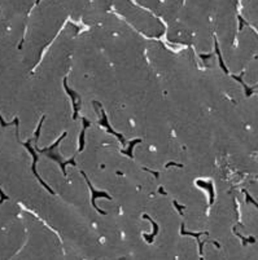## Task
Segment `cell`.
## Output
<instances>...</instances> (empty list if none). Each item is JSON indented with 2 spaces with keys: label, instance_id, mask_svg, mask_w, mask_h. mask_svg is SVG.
I'll return each instance as SVG.
<instances>
[{
  "label": "cell",
  "instance_id": "5",
  "mask_svg": "<svg viewBox=\"0 0 258 260\" xmlns=\"http://www.w3.org/2000/svg\"><path fill=\"white\" fill-rule=\"evenodd\" d=\"M82 120H83V129H82V132H81V135H79V149H78V151H82L83 149H84V135H86V129L88 128L90 124H91L86 118H83Z\"/></svg>",
  "mask_w": 258,
  "mask_h": 260
},
{
  "label": "cell",
  "instance_id": "2",
  "mask_svg": "<svg viewBox=\"0 0 258 260\" xmlns=\"http://www.w3.org/2000/svg\"><path fill=\"white\" fill-rule=\"evenodd\" d=\"M25 146H26V148H27V150L30 151V154L33 155V159H34V162H33V166H31L33 173H34V175L37 176V179L39 180V183H40V184H42L43 186H44V188H46V189L48 190V192H49L51 194H55V193H53V190H52V189L49 188V186H48V185H47V184L44 183V181L42 180V177L39 176V175H38V172H37V162H38V155H37V153H35V150H34V149L31 148V145H30V142H26V144H25Z\"/></svg>",
  "mask_w": 258,
  "mask_h": 260
},
{
  "label": "cell",
  "instance_id": "19",
  "mask_svg": "<svg viewBox=\"0 0 258 260\" xmlns=\"http://www.w3.org/2000/svg\"><path fill=\"white\" fill-rule=\"evenodd\" d=\"M212 56H213V53H209V54H201L200 57L202 58V60H208V58H210Z\"/></svg>",
  "mask_w": 258,
  "mask_h": 260
},
{
  "label": "cell",
  "instance_id": "1",
  "mask_svg": "<svg viewBox=\"0 0 258 260\" xmlns=\"http://www.w3.org/2000/svg\"><path fill=\"white\" fill-rule=\"evenodd\" d=\"M82 175H83V177L86 179V183H87V185H88V188H90V190H91V193H92V199H91V202H92L94 209H95L96 211H99V214L105 215V211L101 210V209H99V206H96V203H95V202H96V198H108V199H112V197L109 196L108 193H105V192H96V190L94 189L92 184H91V181L88 180V177L86 176V173H84V172H82Z\"/></svg>",
  "mask_w": 258,
  "mask_h": 260
},
{
  "label": "cell",
  "instance_id": "10",
  "mask_svg": "<svg viewBox=\"0 0 258 260\" xmlns=\"http://www.w3.org/2000/svg\"><path fill=\"white\" fill-rule=\"evenodd\" d=\"M143 218H144V219H147V220H149V221H151V224L153 225V233H152V236H151V241H149V242H152V241H153V237H154V236L157 234V233H158V225H157L154 221H153V220H152V219H151L148 215H144Z\"/></svg>",
  "mask_w": 258,
  "mask_h": 260
},
{
  "label": "cell",
  "instance_id": "15",
  "mask_svg": "<svg viewBox=\"0 0 258 260\" xmlns=\"http://www.w3.org/2000/svg\"><path fill=\"white\" fill-rule=\"evenodd\" d=\"M43 120H44V116H42V119H40V122H39V125H38V129H37V132H35V137H34V140H35V142L38 141V138H39V135H40V128H42V124H43Z\"/></svg>",
  "mask_w": 258,
  "mask_h": 260
},
{
  "label": "cell",
  "instance_id": "16",
  "mask_svg": "<svg viewBox=\"0 0 258 260\" xmlns=\"http://www.w3.org/2000/svg\"><path fill=\"white\" fill-rule=\"evenodd\" d=\"M173 203H174V206H175V209H177V210H178V211H179V212H180V214H182V211H183V209H184V207L179 205V203H178L177 201H174Z\"/></svg>",
  "mask_w": 258,
  "mask_h": 260
},
{
  "label": "cell",
  "instance_id": "13",
  "mask_svg": "<svg viewBox=\"0 0 258 260\" xmlns=\"http://www.w3.org/2000/svg\"><path fill=\"white\" fill-rule=\"evenodd\" d=\"M12 124H16V125H18V119H14L13 120V122H11V123H5L4 122V119H3V116L0 115V125H2V127H9V125H12Z\"/></svg>",
  "mask_w": 258,
  "mask_h": 260
},
{
  "label": "cell",
  "instance_id": "3",
  "mask_svg": "<svg viewBox=\"0 0 258 260\" xmlns=\"http://www.w3.org/2000/svg\"><path fill=\"white\" fill-rule=\"evenodd\" d=\"M64 88H65V91H66V93H68L69 96H70V98H72L73 109H74L73 118H74V119H77V116H78V111H79V105L77 104V98H79V96H78V93H77V92H74V91H72V89L68 87V78H65V79H64Z\"/></svg>",
  "mask_w": 258,
  "mask_h": 260
},
{
  "label": "cell",
  "instance_id": "17",
  "mask_svg": "<svg viewBox=\"0 0 258 260\" xmlns=\"http://www.w3.org/2000/svg\"><path fill=\"white\" fill-rule=\"evenodd\" d=\"M4 199H8V197L3 193V190L0 189V203H3V202H4Z\"/></svg>",
  "mask_w": 258,
  "mask_h": 260
},
{
  "label": "cell",
  "instance_id": "6",
  "mask_svg": "<svg viewBox=\"0 0 258 260\" xmlns=\"http://www.w3.org/2000/svg\"><path fill=\"white\" fill-rule=\"evenodd\" d=\"M197 185L199 186H202V188H206L209 192V194H210V198H209V202H210V205H213V202H214V188H213V184L212 183H208V184H205L204 181H201V180H197Z\"/></svg>",
  "mask_w": 258,
  "mask_h": 260
},
{
  "label": "cell",
  "instance_id": "12",
  "mask_svg": "<svg viewBox=\"0 0 258 260\" xmlns=\"http://www.w3.org/2000/svg\"><path fill=\"white\" fill-rule=\"evenodd\" d=\"M180 233H182L183 236H191V237H195V238H199V237H200L201 234H205V233H201V232H200V233H192V232H186V231H184V227H183V225H182Z\"/></svg>",
  "mask_w": 258,
  "mask_h": 260
},
{
  "label": "cell",
  "instance_id": "4",
  "mask_svg": "<svg viewBox=\"0 0 258 260\" xmlns=\"http://www.w3.org/2000/svg\"><path fill=\"white\" fill-rule=\"evenodd\" d=\"M100 125H104L109 133H112V135H114L117 138H119L121 144H125V137L122 136L121 133H117L114 129L110 127V124H109V122H108V118H107V114H105V111H104L103 109H101V120H100Z\"/></svg>",
  "mask_w": 258,
  "mask_h": 260
},
{
  "label": "cell",
  "instance_id": "7",
  "mask_svg": "<svg viewBox=\"0 0 258 260\" xmlns=\"http://www.w3.org/2000/svg\"><path fill=\"white\" fill-rule=\"evenodd\" d=\"M66 135H68V131H65V132L62 133V135L60 136V138H59V140L56 141L55 144H52V145L49 146V148H46V149H40V150H39V149H37V150H38V151H40V153H46V154H47V153H51L52 150H55L56 148H57V146H59V144H60V141L62 140V138H64L65 136H66Z\"/></svg>",
  "mask_w": 258,
  "mask_h": 260
},
{
  "label": "cell",
  "instance_id": "11",
  "mask_svg": "<svg viewBox=\"0 0 258 260\" xmlns=\"http://www.w3.org/2000/svg\"><path fill=\"white\" fill-rule=\"evenodd\" d=\"M66 164H72V166H75V162H74V157L73 158H70L69 161H64L62 162V164H61V170H62V173H64V176H66Z\"/></svg>",
  "mask_w": 258,
  "mask_h": 260
},
{
  "label": "cell",
  "instance_id": "9",
  "mask_svg": "<svg viewBox=\"0 0 258 260\" xmlns=\"http://www.w3.org/2000/svg\"><path fill=\"white\" fill-rule=\"evenodd\" d=\"M215 52H217V54H218L219 65H221V67L223 69V71H225V73H228V70H227V67H226L225 62H223V57H222V54H221V49H219V47H218V42H217V40H215Z\"/></svg>",
  "mask_w": 258,
  "mask_h": 260
},
{
  "label": "cell",
  "instance_id": "20",
  "mask_svg": "<svg viewBox=\"0 0 258 260\" xmlns=\"http://www.w3.org/2000/svg\"><path fill=\"white\" fill-rule=\"evenodd\" d=\"M170 166H177V167H183L182 164H178V163H174V162H171V163H167L166 164V167H170Z\"/></svg>",
  "mask_w": 258,
  "mask_h": 260
},
{
  "label": "cell",
  "instance_id": "18",
  "mask_svg": "<svg viewBox=\"0 0 258 260\" xmlns=\"http://www.w3.org/2000/svg\"><path fill=\"white\" fill-rule=\"evenodd\" d=\"M144 170H145V171H148V172H151V173H153V175H154V176L157 177V179H158V177H160V173H158V172H156V171H151V170H148V168H144Z\"/></svg>",
  "mask_w": 258,
  "mask_h": 260
},
{
  "label": "cell",
  "instance_id": "14",
  "mask_svg": "<svg viewBox=\"0 0 258 260\" xmlns=\"http://www.w3.org/2000/svg\"><path fill=\"white\" fill-rule=\"evenodd\" d=\"M244 194H245V202H247V203H249V202L253 203V205H254V206L257 207V209H258V203H257V202L254 201V199H253V198L250 197V194H249V193L247 192V190H244Z\"/></svg>",
  "mask_w": 258,
  "mask_h": 260
},
{
  "label": "cell",
  "instance_id": "8",
  "mask_svg": "<svg viewBox=\"0 0 258 260\" xmlns=\"http://www.w3.org/2000/svg\"><path fill=\"white\" fill-rule=\"evenodd\" d=\"M139 142H142V140L140 138H135V140H132L130 142V146L126 150H123V154H126V155H129L130 158H132L134 155H132V149H134V146L136 145V144H139Z\"/></svg>",
  "mask_w": 258,
  "mask_h": 260
}]
</instances>
